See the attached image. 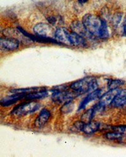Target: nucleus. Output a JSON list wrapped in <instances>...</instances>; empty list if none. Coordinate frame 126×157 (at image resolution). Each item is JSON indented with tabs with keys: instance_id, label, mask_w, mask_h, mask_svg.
<instances>
[{
	"instance_id": "f257e3e1",
	"label": "nucleus",
	"mask_w": 126,
	"mask_h": 157,
	"mask_svg": "<svg viewBox=\"0 0 126 157\" xmlns=\"http://www.w3.org/2000/svg\"><path fill=\"white\" fill-rule=\"evenodd\" d=\"M85 28L92 36L107 39L109 37V31L107 21L95 15L88 13L82 18Z\"/></svg>"
},
{
	"instance_id": "f03ea898",
	"label": "nucleus",
	"mask_w": 126,
	"mask_h": 157,
	"mask_svg": "<svg viewBox=\"0 0 126 157\" xmlns=\"http://www.w3.org/2000/svg\"><path fill=\"white\" fill-rule=\"evenodd\" d=\"M98 81L96 78L92 76H88L73 82L69 88L78 95L91 93L98 89Z\"/></svg>"
},
{
	"instance_id": "7ed1b4c3",
	"label": "nucleus",
	"mask_w": 126,
	"mask_h": 157,
	"mask_svg": "<svg viewBox=\"0 0 126 157\" xmlns=\"http://www.w3.org/2000/svg\"><path fill=\"white\" fill-rule=\"evenodd\" d=\"M52 100L57 104H66L72 102L73 99L78 96L77 94L74 93L71 90V91L68 89L67 87L60 86L54 87L52 90Z\"/></svg>"
},
{
	"instance_id": "20e7f679",
	"label": "nucleus",
	"mask_w": 126,
	"mask_h": 157,
	"mask_svg": "<svg viewBox=\"0 0 126 157\" xmlns=\"http://www.w3.org/2000/svg\"><path fill=\"white\" fill-rule=\"evenodd\" d=\"M41 107V104L35 101L23 102L15 107L11 112V114L15 116H23L32 114Z\"/></svg>"
},
{
	"instance_id": "39448f33",
	"label": "nucleus",
	"mask_w": 126,
	"mask_h": 157,
	"mask_svg": "<svg viewBox=\"0 0 126 157\" xmlns=\"http://www.w3.org/2000/svg\"><path fill=\"white\" fill-rule=\"evenodd\" d=\"M33 32L35 35L42 38H54L56 30L50 25L45 23H39L35 25Z\"/></svg>"
},
{
	"instance_id": "423d86ee",
	"label": "nucleus",
	"mask_w": 126,
	"mask_h": 157,
	"mask_svg": "<svg viewBox=\"0 0 126 157\" xmlns=\"http://www.w3.org/2000/svg\"><path fill=\"white\" fill-rule=\"evenodd\" d=\"M1 48L6 51H13L18 48L20 41L16 38L10 37H2L0 39Z\"/></svg>"
},
{
	"instance_id": "0eeeda50",
	"label": "nucleus",
	"mask_w": 126,
	"mask_h": 157,
	"mask_svg": "<svg viewBox=\"0 0 126 157\" xmlns=\"http://www.w3.org/2000/svg\"><path fill=\"white\" fill-rule=\"evenodd\" d=\"M70 33L71 32H69L67 29L59 27L56 30L54 39L59 44L71 45L69 40Z\"/></svg>"
},
{
	"instance_id": "6e6552de",
	"label": "nucleus",
	"mask_w": 126,
	"mask_h": 157,
	"mask_svg": "<svg viewBox=\"0 0 126 157\" xmlns=\"http://www.w3.org/2000/svg\"><path fill=\"white\" fill-rule=\"evenodd\" d=\"M119 91H120V89H119L109 90L108 92L104 94L102 96H101V98H100L98 104L103 108L108 105H110V104L112 103L113 101L114 100L115 98L116 97Z\"/></svg>"
},
{
	"instance_id": "1a4fd4ad",
	"label": "nucleus",
	"mask_w": 126,
	"mask_h": 157,
	"mask_svg": "<svg viewBox=\"0 0 126 157\" xmlns=\"http://www.w3.org/2000/svg\"><path fill=\"white\" fill-rule=\"evenodd\" d=\"M50 116H51V114L48 109L45 108L42 109L35 120V126L37 128H42L49 121Z\"/></svg>"
},
{
	"instance_id": "9d476101",
	"label": "nucleus",
	"mask_w": 126,
	"mask_h": 157,
	"mask_svg": "<svg viewBox=\"0 0 126 157\" xmlns=\"http://www.w3.org/2000/svg\"><path fill=\"white\" fill-rule=\"evenodd\" d=\"M102 89H98L95 90V91H93V92L89 93V94H88L87 96H86L80 102V106L78 107V110H81V109L85 108L86 106L90 102H91L98 98H100L101 96H102Z\"/></svg>"
},
{
	"instance_id": "9b49d317",
	"label": "nucleus",
	"mask_w": 126,
	"mask_h": 157,
	"mask_svg": "<svg viewBox=\"0 0 126 157\" xmlns=\"http://www.w3.org/2000/svg\"><path fill=\"white\" fill-rule=\"evenodd\" d=\"M71 29L74 32L78 33V35H81V36H83L84 38L85 37L90 38L92 36L86 30L82 22H81L78 20H77V21H75L72 23Z\"/></svg>"
},
{
	"instance_id": "f8f14e48",
	"label": "nucleus",
	"mask_w": 126,
	"mask_h": 157,
	"mask_svg": "<svg viewBox=\"0 0 126 157\" xmlns=\"http://www.w3.org/2000/svg\"><path fill=\"white\" fill-rule=\"evenodd\" d=\"M25 95L26 94H12L10 96H6L3 98L2 100L0 103H1V105L2 106H8L10 105H12L13 104H14L15 102H17L18 101L25 98Z\"/></svg>"
},
{
	"instance_id": "ddd939ff",
	"label": "nucleus",
	"mask_w": 126,
	"mask_h": 157,
	"mask_svg": "<svg viewBox=\"0 0 126 157\" xmlns=\"http://www.w3.org/2000/svg\"><path fill=\"white\" fill-rule=\"evenodd\" d=\"M101 124L98 122L90 121L89 123H84L81 128V132H83L85 134L90 135L93 134L100 129Z\"/></svg>"
},
{
	"instance_id": "4468645a",
	"label": "nucleus",
	"mask_w": 126,
	"mask_h": 157,
	"mask_svg": "<svg viewBox=\"0 0 126 157\" xmlns=\"http://www.w3.org/2000/svg\"><path fill=\"white\" fill-rule=\"evenodd\" d=\"M69 40L71 45L81 47H85L86 46V39L74 32L70 33Z\"/></svg>"
},
{
	"instance_id": "2eb2a0df",
	"label": "nucleus",
	"mask_w": 126,
	"mask_h": 157,
	"mask_svg": "<svg viewBox=\"0 0 126 157\" xmlns=\"http://www.w3.org/2000/svg\"><path fill=\"white\" fill-rule=\"evenodd\" d=\"M111 105L114 108H121L126 105V89L120 90Z\"/></svg>"
},
{
	"instance_id": "dca6fc26",
	"label": "nucleus",
	"mask_w": 126,
	"mask_h": 157,
	"mask_svg": "<svg viewBox=\"0 0 126 157\" xmlns=\"http://www.w3.org/2000/svg\"><path fill=\"white\" fill-rule=\"evenodd\" d=\"M126 19L124 17V15L122 13H117L113 17L112 23L113 25V27L116 29H122L123 33H124V27L126 25L125 22Z\"/></svg>"
},
{
	"instance_id": "f3484780",
	"label": "nucleus",
	"mask_w": 126,
	"mask_h": 157,
	"mask_svg": "<svg viewBox=\"0 0 126 157\" xmlns=\"http://www.w3.org/2000/svg\"><path fill=\"white\" fill-rule=\"evenodd\" d=\"M47 95H48V91L47 90V89L45 88L42 90L26 94L25 95V99L27 100H30V101L35 100V99H43L47 97Z\"/></svg>"
},
{
	"instance_id": "a211bd4d",
	"label": "nucleus",
	"mask_w": 126,
	"mask_h": 157,
	"mask_svg": "<svg viewBox=\"0 0 126 157\" xmlns=\"http://www.w3.org/2000/svg\"><path fill=\"white\" fill-rule=\"evenodd\" d=\"M45 89V87H27V88H23V89H12L11 90V93L12 94H27L31 93L36 92Z\"/></svg>"
},
{
	"instance_id": "6ab92c4d",
	"label": "nucleus",
	"mask_w": 126,
	"mask_h": 157,
	"mask_svg": "<svg viewBox=\"0 0 126 157\" xmlns=\"http://www.w3.org/2000/svg\"><path fill=\"white\" fill-rule=\"evenodd\" d=\"M96 111L93 108L87 110L81 116V121L84 123H89L92 121V120L95 116Z\"/></svg>"
},
{
	"instance_id": "aec40b11",
	"label": "nucleus",
	"mask_w": 126,
	"mask_h": 157,
	"mask_svg": "<svg viewBox=\"0 0 126 157\" xmlns=\"http://www.w3.org/2000/svg\"><path fill=\"white\" fill-rule=\"evenodd\" d=\"M124 135L116 132H109L104 135V137L108 140H120L122 139Z\"/></svg>"
},
{
	"instance_id": "412c9836",
	"label": "nucleus",
	"mask_w": 126,
	"mask_h": 157,
	"mask_svg": "<svg viewBox=\"0 0 126 157\" xmlns=\"http://www.w3.org/2000/svg\"><path fill=\"white\" fill-rule=\"evenodd\" d=\"M124 84V81L119 79H111L108 82V87L110 90L118 89L119 87L122 86Z\"/></svg>"
},
{
	"instance_id": "4be33fe9",
	"label": "nucleus",
	"mask_w": 126,
	"mask_h": 157,
	"mask_svg": "<svg viewBox=\"0 0 126 157\" xmlns=\"http://www.w3.org/2000/svg\"><path fill=\"white\" fill-rule=\"evenodd\" d=\"M110 129L113 131V132H116L124 136H126V125H119L116 126H112Z\"/></svg>"
},
{
	"instance_id": "5701e85b",
	"label": "nucleus",
	"mask_w": 126,
	"mask_h": 157,
	"mask_svg": "<svg viewBox=\"0 0 126 157\" xmlns=\"http://www.w3.org/2000/svg\"><path fill=\"white\" fill-rule=\"evenodd\" d=\"M73 109V105H72V102L65 104V105L62 107L61 111L64 113H68L71 112Z\"/></svg>"
},
{
	"instance_id": "b1692460",
	"label": "nucleus",
	"mask_w": 126,
	"mask_h": 157,
	"mask_svg": "<svg viewBox=\"0 0 126 157\" xmlns=\"http://www.w3.org/2000/svg\"><path fill=\"white\" fill-rule=\"evenodd\" d=\"M47 20L50 24L55 25L56 23V21H57V18L56 17H50L47 18Z\"/></svg>"
},
{
	"instance_id": "393cba45",
	"label": "nucleus",
	"mask_w": 126,
	"mask_h": 157,
	"mask_svg": "<svg viewBox=\"0 0 126 157\" xmlns=\"http://www.w3.org/2000/svg\"><path fill=\"white\" fill-rule=\"evenodd\" d=\"M124 34H125V35L126 36V25H125V27H124Z\"/></svg>"
},
{
	"instance_id": "a878e982",
	"label": "nucleus",
	"mask_w": 126,
	"mask_h": 157,
	"mask_svg": "<svg viewBox=\"0 0 126 157\" xmlns=\"http://www.w3.org/2000/svg\"><path fill=\"white\" fill-rule=\"evenodd\" d=\"M78 2H79V3H85L88 2V1H85H85H78Z\"/></svg>"
}]
</instances>
